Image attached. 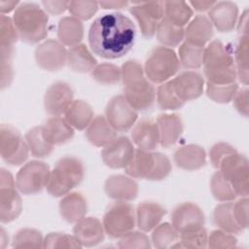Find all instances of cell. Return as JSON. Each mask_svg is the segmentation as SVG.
<instances>
[{
	"label": "cell",
	"instance_id": "cell-1",
	"mask_svg": "<svg viewBox=\"0 0 249 249\" xmlns=\"http://www.w3.org/2000/svg\"><path fill=\"white\" fill-rule=\"evenodd\" d=\"M136 28L133 21L122 13L105 14L96 18L89 31L91 51L103 58H118L134 45Z\"/></svg>",
	"mask_w": 249,
	"mask_h": 249
},
{
	"label": "cell",
	"instance_id": "cell-2",
	"mask_svg": "<svg viewBox=\"0 0 249 249\" xmlns=\"http://www.w3.org/2000/svg\"><path fill=\"white\" fill-rule=\"evenodd\" d=\"M203 73L207 83L229 85L237 78L233 55L231 50L219 40H213L204 48Z\"/></svg>",
	"mask_w": 249,
	"mask_h": 249
},
{
	"label": "cell",
	"instance_id": "cell-3",
	"mask_svg": "<svg viewBox=\"0 0 249 249\" xmlns=\"http://www.w3.org/2000/svg\"><path fill=\"white\" fill-rule=\"evenodd\" d=\"M13 20L18 37L27 44H36L48 35L49 18L36 3H21L14 13Z\"/></svg>",
	"mask_w": 249,
	"mask_h": 249
},
{
	"label": "cell",
	"instance_id": "cell-4",
	"mask_svg": "<svg viewBox=\"0 0 249 249\" xmlns=\"http://www.w3.org/2000/svg\"><path fill=\"white\" fill-rule=\"evenodd\" d=\"M84 176L85 167L78 158L63 157L51 170L46 188L53 196H63L78 186L83 181Z\"/></svg>",
	"mask_w": 249,
	"mask_h": 249
},
{
	"label": "cell",
	"instance_id": "cell-5",
	"mask_svg": "<svg viewBox=\"0 0 249 249\" xmlns=\"http://www.w3.org/2000/svg\"><path fill=\"white\" fill-rule=\"evenodd\" d=\"M180 69V61L176 53L167 47H156L148 54L144 72L147 79L156 84L167 82Z\"/></svg>",
	"mask_w": 249,
	"mask_h": 249
},
{
	"label": "cell",
	"instance_id": "cell-6",
	"mask_svg": "<svg viewBox=\"0 0 249 249\" xmlns=\"http://www.w3.org/2000/svg\"><path fill=\"white\" fill-rule=\"evenodd\" d=\"M136 223L133 206L126 201L117 200L106 210L103 217L105 233L112 238H121L131 231Z\"/></svg>",
	"mask_w": 249,
	"mask_h": 249
},
{
	"label": "cell",
	"instance_id": "cell-7",
	"mask_svg": "<svg viewBox=\"0 0 249 249\" xmlns=\"http://www.w3.org/2000/svg\"><path fill=\"white\" fill-rule=\"evenodd\" d=\"M218 170L230 182L236 196L241 197L249 194L248 160L237 152L225 158Z\"/></svg>",
	"mask_w": 249,
	"mask_h": 249
},
{
	"label": "cell",
	"instance_id": "cell-8",
	"mask_svg": "<svg viewBox=\"0 0 249 249\" xmlns=\"http://www.w3.org/2000/svg\"><path fill=\"white\" fill-rule=\"evenodd\" d=\"M51 170L44 161L31 160L25 163L16 176L18 190L24 195H34L47 187Z\"/></svg>",
	"mask_w": 249,
	"mask_h": 249
},
{
	"label": "cell",
	"instance_id": "cell-9",
	"mask_svg": "<svg viewBox=\"0 0 249 249\" xmlns=\"http://www.w3.org/2000/svg\"><path fill=\"white\" fill-rule=\"evenodd\" d=\"M29 148L18 129L10 124L0 126L1 158L11 165H19L28 158Z\"/></svg>",
	"mask_w": 249,
	"mask_h": 249
},
{
	"label": "cell",
	"instance_id": "cell-10",
	"mask_svg": "<svg viewBox=\"0 0 249 249\" xmlns=\"http://www.w3.org/2000/svg\"><path fill=\"white\" fill-rule=\"evenodd\" d=\"M16 181L8 170H0V220L2 223H10L16 220L21 213L22 202L17 192Z\"/></svg>",
	"mask_w": 249,
	"mask_h": 249
},
{
	"label": "cell",
	"instance_id": "cell-11",
	"mask_svg": "<svg viewBox=\"0 0 249 249\" xmlns=\"http://www.w3.org/2000/svg\"><path fill=\"white\" fill-rule=\"evenodd\" d=\"M130 14L137 20L142 35L150 39L156 34L159 22L164 16V2L132 1Z\"/></svg>",
	"mask_w": 249,
	"mask_h": 249
},
{
	"label": "cell",
	"instance_id": "cell-12",
	"mask_svg": "<svg viewBox=\"0 0 249 249\" xmlns=\"http://www.w3.org/2000/svg\"><path fill=\"white\" fill-rule=\"evenodd\" d=\"M105 117L117 132H124L133 126L138 114L129 105L124 95L120 94L112 97L107 103Z\"/></svg>",
	"mask_w": 249,
	"mask_h": 249
},
{
	"label": "cell",
	"instance_id": "cell-13",
	"mask_svg": "<svg viewBox=\"0 0 249 249\" xmlns=\"http://www.w3.org/2000/svg\"><path fill=\"white\" fill-rule=\"evenodd\" d=\"M34 56L40 68L57 71L66 64L67 51L59 41L48 39L36 47Z\"/></svg>",
	"mask_w": 249,
	"mask_h": 249
},
{
	"label": "cell",
	"instance_id": "cell-14",
	"mask_svg": "<svg viewBox=\"0 0 249 249\" xmlns=\"http://www.w3.org/2000/svg\"><path fill=\"white\" fill-rule=\"evenodd\" d=\"M171 222L175 230L181 234L201 229L204 225L205 217L196 204L184 202L173 209Z\"/></svg>",
	"mask_w": 249,
	"mask_h": 249
},
{
	"label": "cell",
	"instance_id": "cell-15",
	"mask_svg": "<svg viewBox=\"0 0 249 249\" xmlns=\"http://www.w3.org/2000/svg\"><path fill=\"white\" fill-rule=\"evenodd\" d=\"M73 96L74 92L69 84L62 81L52 84L44 96L46 112L53 117H59L66 112L73 102Z\"/></svg>",
	"mask_w": 249,
	"mask_h": 249
},
{
	"label": "cell",
	"instance_id": "cell-16",
	"mask_svg": "<svg viewBox=\"0 0 249 249\" xmlns=\"http://www.w3.org/2000/svg\"><path fill=\"white\" fill-rule=\"evenodd\" d=\"M134 151L132 142L125 136H120L104 146L101 158L103 162L111 168H124L131 160Z\"/></svg>",
	"mask_w": 249,
	"mask_h": 249
},
{
	"label": "cell",
	"instance_id": "cell-17",
	"mask_svg": "<svg viewBox=\"0 0 249 249\" xmlns=\"http://www.w3.org/2000/svg\"><path fill=\"white\" fill-rule=\"evenodd\" d=\"M124 97L136 111L149 109L155 101L156 90L147 77L124 86Z\"/></svg>",
	"mask_w": 249,
	"mask_h": 249
},
{
	"label": "cell",
	"instance_id": "cell-18",
	"mask_svg": "<svg viewBox=\"0 0 249 249\" xmlns=\"http://www.w3.org/2000/svg\"><path fill=\"white\" fill-rule=\"evenodd\" d=\"M172 85L184 101H190L199 97L204 89V78L196 71H184L171 80Z\"/></svg>",
	"mask_w": 249,
	"mask_h": 249
},
{
	"label": "cell",
	"instance_id": "cell-19",
	"mask_svg": "<svg viewBox=\"0 0 249 249\" xmlns=\"http://www.w3.org/2000/svg\"><path fill=\"white\" fill-rule=\"evenodd\" d=\"M106 195L119 201H130L138 195V185L132 179L122 174L109 176L104 183Z\"/></svg>",
	"mask_w": 249,
	"mask_h": 249
},
{
	"label": "cell",
	"instance_id": "cell-20",
	"mask_svg": "<svg viewBox=\"0 0 249 249\" xmlns=\"http://www.w3.org/2000/svg\"><path fill=\"white\" fill-rule=\"evenodd\" d=\"M238 8L231 1L216 2L208 11V18L220 32H229L234 28Z\"/></svg>",
	"mask_w": 249,
	"mask_h": 249
},
{
	"label": "cell",
	"instance_id": "cell-21",
	"mask_svg": "<svg viewBox=\"0 0 249 249\" xmlns=\"http://www.w3.org/2000/svg\"><path fill=\"white\" fill-rule=\"evenodd\" d=\"M73 233L82 246L91 247L103 241L105 231L97 218L84 217L75 223Z\"/></svg>",
	"mask_w": 249,
	"mask_h": 249
},
{
	"label": "cell",
	"instance_id": "cell-22",
	"mask_svg": "<svg viewBox=\"0 0 249 249\" xmlns=\"http://www.w3.org/2000/svg\"><path fill=\"white\" fill-rule=\"evenodd\" d=\"M131 139L138 149L155 150L160 144V130L157 122L150 119L139 121L131 131Z\"/></svg>",
	"mask_w": 249,
	"mask_h": 249
},
{
	"label": "cell",
	"instance_id": "cell-23",
	"mask_svg": "<svg viewBox=\"0 0 249 249\" xmlns=\"http://www.w3.org/2000/svg\"><path fill=\"white\" fill-rule=\"evenodd\" d=\"M160 130V144L168 148L173 146L183 133V122L177 114H160L157 118Z\"/></svg>",
	"mask_w": 249,
	"mask_h": 249
},
{
	"label": "cell",
	"instance_id": "cell-24",
	"mask_svg": "<svg viewBox=\"0 0 249 249\" xmlns=\"http://www.w3.org/2000/svg\"><path fill=\"white\" fill-rule=\"evenodd\" d=\"M174 161L184 170H196L206 163V153L199 145L188 144L175 151Z\"/></svg>",
	"mask_w": 249,
	"mask_h": 249
},
{
	"label": "cell",
	"instance_id": "cell-25",
	"mask_svg": "<svg viewBox=\"0 0 249 249\" xmlns=\"http://www.w3.org/2000/svg\"><path fill=\"white\" fill-rule=\"evenodd\" d=\"M88 204L86 198L80 193H68L62 196L59 202L61 217L68 223H77L86 216Z\"/></svg>",
	"mask_w": 249,
	"mask_h": 249
},
{
	"label": "cell",
	"instance_id": "cell-26",
	"mask_svg": "<svg viewBox=\"0 0 249 249\" xmlns=\"http://www.w3.org/2000/svg\"><path fill=\"white\" fill-rule=\"evenodd\" d=\"M86 137L92 145L104 147L117 137V131L109 124L105 116H96L92 119L86 130Z\"/></svg>",
	"mask_w": 249,
	"mask_h": 249
},
{
	"label": "cell",
	"instance_id": "cell-27",
	"mask_svg": "<svg viewBox=\"0 0 249 249\" xmlns=\"http://www.w3.org/2000/svg\"><path fill=\"white\" fill-rule=\"evenodd\" d=\"M135 214L138 228L142 231H150L160 224L166 210L157 202L144 201L138 204Z\"/></svg>",
	"mask_w": 249,
	"mask_h": 249
},
{
	"label": "cell",
	"instance_id": "cell-28",
	"mask_svg": "<svg viewBox=\"0 0 249 249\" xmlns=\"http://www.w3.org/2000/svg\"><path fill=\"white\" fill-rule=\"evenodd\" d=\"M42 128L44 137L52 145L63 144L74 136V127L60 117L50 118Z\"/></svg>",
	"mask_w": 249,
	"mask_h": 249
},
{
	"label": "cell",
	"instance_id": "cell-29",
	"mask_svg": "<svg viewBox=\"0 0 249 249\" xmlns=\"http://www.w3.org/2000/svg\"><path fill=\"white\" fill-rule=\"evenodd\" d=\"M213 36V25L203 15L196 16L185 29L186 42L204 47Z\"/></svg>",
	"mask_w": 249,
	"mask_h": 249
},
{
	"label": "cell",
	"instance_id": "cell-30",
	"mask_svg": "<svg viewBox=\"0 0 249 249\" xmlns=\"http://www.w3.org/2000/svg\"><path fill=\"white\" fill-rule=\"evenodd\" d=\"M155 166V152L137 149L129 163L124 167L127 175L132 178L147 179Z\"/></svg>",
	"mask_w": 249,
	"mask_h": 249
},
{
	"label": "cell",
	"instance_id": "cell-31",
	"mask_svg": "<svg viewBox=\"0 0 249 249\" xmlns=\"http://www.w3.org/2000/svg\"><path fill=\"white\" fill-rule=\"evenodd\" d=\"M66 64L71 70L80 73L92 71L97 65L96 59L91 54L89 50L85 44L81 43L69 48L67 51Z\"/></svg>",
	"mask_w": 249,
	"mask_h": 249
},
{
	"label": "cell",
	"instance_id": "cell-32",
	"mask_svg": "<svg viewBox=\"0 0 249 249\" xmlns=\"http://www.w3.org/2000/svg\"><path fill=\"white\" fill-rule=\"evenodd\" d=\"M57 37L62 45L73 47L82 41L84 37V25L74 17L62 18L57 25Z\"/></svg>",
	"mask_w": 249,
	"mask_h": 249
},
{
	"label": "cell",
	"instance_id": "cell-33",
	"mask_svg": "<svg viewBox=\"0 0 249 249\" xmlns=\"http://www.w3.org/2000/svg\"><path fill=\"white\" fill-rule=\"evenodd\" d=\"M65 120L76 129L83 130L89 126L93 119L91 106L84 100H73L66 112Z\"/></svg>",
	"mask_w": 249,
	"mask_h": 249
},
{
	"label": "cell",
	"instance_id": "cell-34",
	"mask_svg": "<svg viewBox=\"0 0 249 249\" xmlns=\"http://www.w3.org/2000/svg\"><path fill=\"white\" fill-rule=\"evenodd\" d=\"M213 222L220 230L230 233H240L243 230L237 225L233 213L232 202L225 201L218 204L213 211Z\"/></svg>",
	"mask_w": 249,
	"mask_h": 249
},
{
	"label": "cell",
	"instance_id": "cell-35",
	"mask_svg": "<svg viewBox=\"0 0 249 249\" xmlns=\"http://www.w3.org/2000/svg\"><path fill=\"white\" fill-rule=\"evenodd\" d=\"M172 24L184 27L193 17V10L189 3L183 1L164 2V16Z\"/></svg>",
	"mask_w": 249,
	"mask_h": 249
},
{
	"label": "cell",
	"instance_id": "cell-36",
	"mask_svg": "<svg viewBox=\"0 0 249 249\" xmlns=\"http://www.w3.org/2000/svg\"><path fill=\"white\" fill-rule=\"evenodd\" d=\"M156 34L159 42L163 47H176L183 41L185 29L172 24L163 17L158 24Z\"/></svg>",
	"mask_w": 249,
	"mask_h": 249
},
{
	"label": "cell",
	"instance_id": "cell-37",
	"mask_svg": "<svg viewBox=\"0 0 249 249\" xmlns=\"http://www.w3.org/2000/svg\"><path fill=\"white\" fill-rule=\"evenodd\" d=\"M248 34L240 35L236 43L233 60L236 68L237 78L245 86L248 85V60H249Z\"/></svg>",
	"mask_w": 249,
	"mask_h": 249
},
{
	"label": "cell",
	"instance_id": "cell-38",
	"mask_svg": "<svg viewBox=\"0 0 249 249\" xmlns=\"http://www.w3.org/2000/svg\"><path fill=\"white\" fill-rule=\"evenodd\" d=\"M25 141L34 157L45 158L51 155L53 145L49 143L43 134L42 126H34L25 134Z\"/></svg>",
	"mask_w": 249,
	"mask_h": 249
},
{
	"label": "cell",
	"instance_id": "cell-39",
	"mask_svg": "<svg viewBox=\"0 0 249 249\" xmlns=\"http://www.w3.org/2000/svg\"><path fill=\"white\" fill-rule=\"evenodd\" d=\"M204 47L184 42L179 47V61L187 69H197L202 66Z\"/></svg>",
	"mask_w": 249,
	"mask_h": 249
},
{
	"label": "cell",
	"instance_id": "cell-40",
	"mask_svg": "<svg viewBox=\"0 0 249 249\" xmlns=\"http://www.w3.org/2000/svg\"><path fill=\"white\" fill-rule=\"evenodd\" d=\"M179 241V232L172 224L162 223L158 225L152 233V242L156 248H172Z\"/></svg>",
	"mask_w": 249,
	"mask_h": 249
},
{
	"label": "cell",
	"instance_id": "cell-41",
	"mask_svg": "<svg viewBox=\"0 0 249 249\" xmlns=\"http://www.w3.org/2000/svg\"><path fill=\"white\" fill-rule=\"evenodd\" d=\"M156 96L159 106L163 110H176L185 104L177 94L171 80L162 83L158 88Z\"/></svg>",
	"mask_w": 249,
	"mask_h": 249
},
{
	"label": "cell",
	"instance_id": "cell-42",
	"mask_svg": "<svg viewBox=\"0 0 249 249\" xmlns=\"http://www.w3.org/2000/svg\"><path fill=\"white\" fill-rule=\"evenodd\" d=\"M210 189L213 196L219 201H231L237 196L230 182L217 170L211 177Z\"/></svg>",
	"mask_w": 249,
	"mask_h": 249
},
{
	"label": "cell",
	"instance_id": "cell-43",
	"mask_svg": "<svg viewBox=\"0 0 249 249\" xmlns=\"http://www.w3.org/2000/svg\"><path fill=\"white\" fill-rule=\"evenodd\" d=\"M44 238L42 233L30 228L19 230L13 240L14 248H42Z\"/></svg>",
	"mask_w": 249,
	"mask_h": 249
},
{
	"label": "cell",
	"instance_id": "cell-44",
	"mask_svg": "<svg viewBox=\"0 0 249 249\" xmlns=\"http://www.w3.org/2000/svg\"><path fill=\"white\" fill-rule=\"evenodd\" d=\"M91 77L101 85H114L122 79V70L112 63H101L91 71Z\"/></svg>",
	"mask_w": 249,
	"mask_h": 249
},
{
	"label": "cell",
	"instance_id": "cell-45",
	"mask_svg": "<svg viewBox=\"0 0 249 249\" xmlns=\"http://www.w3.org/2000/svg\"><path fill=\"white\" fill-rule=\"evenodd\" d=\"M238 90V85L236 83L229 85H215L207 83L206 94L207 96L217 103H229L231 101Z\"/></svg>",
	"mask_w": 249,
	"mask_h": 249
},
{
	"label": "cell",
	"instance_id": "cell-46",
	"mask_svg": "<svg viewBox=\"0 0 249 249\" xmlns=\"http://www.w3.org/2000/svg\"><path fill=\"white\" fill-rule=\"evenodd\" d=\"M82 245L74 235L60 232H51L44 238L43 248H81Z\"/></svg>",
	"mask_w": 249,
	"mask_h": 249
},
{
	"label": "cell",
	"instance_id": "cell-47",
	"mask_svg": "<svg viewBox=\"0 0 249 249\" xmlns=\"http://www.w3.org/2000/svg\"><path fill=\"white\" fill-rule=\"evenodd\" d=\"M18 33L13 18L5 15L0 17V48L14 47L18 39Z\"/></svg>",
	"mask_w": 249,
	"mask_h": 249
},
{
	"label": "cell",
	"instance_id": "cell-48",
	"mask_svg": "<svg viewBox=\"0 0 249 249\" xmlns=\"http://www.w3.org/2000/svg\"><path fill=\"white\" fill-rule=\"evenodd\" d=\"M98 2L95 1H70L68 10L72 17L80 20L91 18L97 12Z\"/></svg>",
	"mask_w": 249,
	"mask_h": 249
},
{
	"label": "cell",
	"instance_id": "cell-49",
	"mask_svg": "<svg viewBox=\"0 0 249 249\" xmlns=\"http://www.w3.org/2000/svg\"><path fill=\"white\" fill-rule=\"evenodd\" d=\"M207 231L202 227L199 230L180 234V248H205L207 247Z\"/></svg>",
	"mask_w": 249,
	"mask_h": 249
},
{
	"label": "cell",
	"instance_id": "cell-50",
	"mask_svg": "<svg viewBox=\"0 0 249 249\" xmlns=\"http://www.w3.org/2000/svg\"><path fill=\"white\" fill-rule=\"evenodd\" d=\"M118 246L126 249H149L152 247L149 237L144 232L132 231L120 238Z\"/></svg>",
	"mask_w": 249,
	"mask_h": 249
},
{
	"label": "cell",
	"instance_id": "cell-51",
	"mask_svg": "<svg viewBox=\"0 0 249 249\" xmlns=\"http://www.w3.org/2000/svg\"><path fill=\"white\" fill-rule=\"evenodd\" d=\"M122 80L124 86L129 85L136 81H139L146 77L144 72V67L140 62L134 59L126 60L122 68Z\"/></svg>",
	"mask_w": 249,
	"mask_h": 249
},
{
	"label": "cell",
	"instance_id": "cell-52",
	"mask_svg": "<svg viewBox=\"0 0 249 249\" xmlns=\"http://www.w3.org/2000/svg\"><path fill=\"white\" fill-rule=\"evenodd\" d=\"M237 239L233 233L224 231L222 230H216L211 231L207 238V246L213 249H227L236 246Z\"/></svg>",
	"mask_w": 249,
	"mask_h": 249
},
{
	"label": "cell",
	"instance_id": "cell-53",
	"mask_svg": "<svg viewBox=\"0 0 249 249\" xmlns=\"http://www.w3.org/2000/svg\"><path fill=\"white\" fill-rule=\"evenodd\" d=\"M170 160L163 154L155 152V166L148 180L160 181L166 178L171 172Z\"/></svg>",
	"mask_w": 249,
	"mask_h": 249
},
{
	"label": "cell",
	"instance_id": "cell-54",
	"mask_svg": "<svg viewBox=\"0 0 249 249\" xmlns=\"http://www.w3.org/2000/svg\"><path fill=\"white\" fill-rule=\"evenodd\" d=\"M237 151L235 150V148L228 143L225 142H219L214 144L210 151H209V157H210V160L213 164L214 167L219 168L221 162L223 161V160L225 158H227L228 156L236 153Z\"/></svg>",
	"mask_w": 249,
	"mask_h": 249
},
{
	"label": "cell",
	"instance_id": "cell-55",
	"mask_svg": "<svg viewBox=\"0 0 249 249\" xmlns=\"http://www.w3.org/2000/svg\"><path fill=\"white\" fill-rule=\"evenodd\" d=\"M248 197L243 196L232 203V213L237 225L244 231L248 227Z\"/></svg>",
	"mask_w": 249,
	"mask_h": 249
},
{
	"label": "cell",
	"instance_id": "cell-56",
	"mask_svg": "<svg viewBox=\"0 0 249 249\" xmlns=\"http://www.w3.org/2000/svg\"><path fill=\"white\" fill-rule=\"evenodd\" d=\"M248 89L244 88L237 90L233 97V105L235 109L243 116H248Z\"/></svg>",
	"mask_w": 249,
	"mask_h": 249
},
{
	"label": "cell",
	"instance_id": "cell-57",
	"mask_svg": "<svg viewBox=\"0 0 249 249\" xmlns=\"http://www.w3.org/2000/svg\"><path fill=\"white\" fill-rule=\"evenodd\" d=\"M1 61V89L9 87L13 81L14 71L12 67V59H0Z\"/></svg>",
	"mask_w": 249,
	"mask_h": 249
},
{
	"label": "cell",
	"instance_id": "cell-58",
	"mask_svg": "<svg viewBox=\"0 0 249 249\" xmlns=\"http://www.w3.org/2000/svg\"><path fill=\"white\" fill-rule=\"evenodd\" d=\"M69 2L70 1H43L42 5L50 14L59 15L68 9Z\"/></svg>",
	"mask_w": 249,
	"mask_h": 249
},
{
	"label": "cell",
	"instance_id": "cell-59",
	"mask_svg": "<svg viewBox=\"0 0 249 249\" xmlns=\"http://www.w3.org/2000/svg\"><path fill=\"white\" fill-rule=\"evenodd\" d=\"M129 4L128 1H101L98 2V5L103 9H122L126 7Z\"/></svg>",
	"mask_w": 249,
	"mask_h": 249
},
{
	"label": "cell",
	"instance_id": "cell-60",
	"mask_svg": "<svg viewBox=\"0 0 249 249\" xmlns=\"http://www.w3.org/2000/svg\"><path fill=\"white\" fill-rule=\"evenodd\" d=\"M216 3V1H190L189 5H191L196 11L204 12L209 11V9Z\"/></svg>",
	"mask_w": 249,
	"mask_h": 249
},
{
	"label": "cell",
	"instance_id": "cell-61",
	"mask_svg": "<svg viewBox=\"0 0 249 249\" xmlns=\"http://www.w3.org/2000/svg\"><path fill=\"white\" fill-rule=\"evenodd\" d=\"M237 28L241 35L247 34V31H248V10H245L244 13L242 14V16L239 19Z\"/></svg>",
	"mask_w": 249,
	"mask_h": 249
},
{
	"label": "cell",
	"instance_id": "cell-62",
	"mask_svg": "<svg viewBox=\"0 0 249 249\" xmlns=\"http://www.w3.org/2000/svg\"><path fill=\"white\" fill-rule=\"evenodd\" d=\"M18 1H4V0H1L0 1V12H1V15L8 14V13L12 12L18 6Z\"/></svg>",
	"mask_w": 249,
	"mask_h": 249
},
{
	"label": "cell",
	"instance_id": "cell-63",
	"mask_svg": "<svg viewBox=\"0 0 249 249\" xmlns=\"http://www.w3.org/2000/svg\"><path fill=\"white\" fill-rule=\"evenodd\" d=\"M0 248L1 249H3L5 246H6V244H7V241H9V238H8V236L6 235V232H5V231H4V229H1V231H0Z\"/></svg>",
	"mask_w": 249,
	"mask_h": 249
}]
</instances>
